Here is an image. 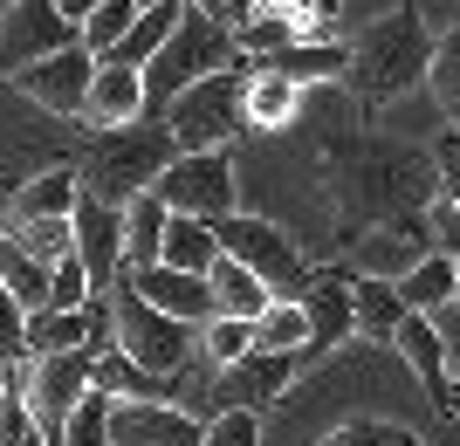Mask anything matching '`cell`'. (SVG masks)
<instances>
[{
	"instance_id": "6da1fadb",
	"label": "cell",
	"mask_w": 460,
	"mask_h": 446,
	"mask_svg": "<svg viewBox=\"0 0 460 446\" xmlns=\"http://www.w3.org/2000/svg\"><path fill=\"white\" fill-rule=\"evenodd\" d=\"M330 158V199L344 214V233L385 227V220H420L440 193V165L433 144H399V137H371V131H337L323 144Z\"/></svg>"
},
{
	"instance_id": "7a4b0ae2",
	"label": "cell",
	"mask_w": 460,
	"mask_h": 446,
	"mask_svg": "<svg viewBox=\"0 0 460 446\" xmlns=\"http://www.w3.org/2000/svg\"><path fill=\"white\" fill-rule=\"evenodd\" d=\"M172 158H179L172 124H165L158 110H145V117H131V124H103V131L83 144L76 172H83V193L131 206L137 193H152V186H158V172H165Z\"/></svg>"
},
{
	"instance_id": "3957f363",
	"label": "cell",
	"mask_w": 460,
	"mask_h": 446,
	"mask_svg": "<svg viewBox=\"0 0 460 446\" xmlns=\"http://www.w3.org/2000/svg\"><path fill=\"white\" fill-rule=\"evenodd\" d=\"M426 69H433V28H426L420 7H392L350 41V90L358 103H392L405 90H420Z\"/></svg>"
},
{
	"instance_id": "277c9868",
	"label": "cell",
	"mask_w": 460,
	"mask_h": 446,
	"mask_svg": "<svg viewBox=\"0 0 460 446\" xmlns=\"http://www.w3.org/2000/svg\"><path fill=\"white\" fill-rule=\"evenodd\" d=\"M227 62H241V41H234V28L220 14H199V7H186V14L172 21V35L158 41V56L145 62V97H152V110H165V103L186 90V83L213 76V69H227Z\"/></svg>"
},
{
	"instance_id": "5b68a950",
	"label": "cell",
	"mask_w": 460,
	"mask_h": 446,
	"mask_svg": "<svg viewBox=\"0 0 460 446\" xmlns=\"http://www.w3.org/2000/svg\"><path fill=\"white\" fill-rule=\"evenodd\" d=\"M111 344L124 357H137L145 371L158 378H179L199 350V323H179L172 310H158L145 295L131 289V275H117V295H111Z\"/></svg>"
},
{
	"instance_id": "8992f818",
	"label": "cell",
	"mask_w": 460,
	"mask_h": 446,
	"mask_svg": "<svg viewBox=\"0 0 460 446\" xmlns=\"http://www.w3.org/2000/svg\"><path fill=\"white\" fill-rule=\"evenodd\" d=\"M165 124H172L179 152H207V144H234V137L248 131V69L227 62V69H213V76L186 83L172 103H165Z\"/></svg>"
},
{
	"instance_id": "52a82bcc",
	"label": "cell",
	"mask_w": 460,
	"mask_h": 446,
	"mask_svg": "<svg viewBox=\"0 0 460 446\" xmlns=\"http://www.w3.org/2000/svg\"><path fill=\"white\" fill-rule=\"evenodd\" d=\"M213 233H220V254H234V261H248L261 282H269V295H303L309 289V261L303 248L288 240L275 220H254V214H220L213 220Z\"/></svg>"
},
{
	"instance_id": "ba28073f",
	"label": "cell",
	"mask_w": 460,
	"mask_h": 446,
	"mask_svg": "<svg viewBox=\"0 0 460 446\" xmlns=\"http://www.w3.org/2000/svg\"><path fill=\"white\" fill-rule=\"evenodd\" d=\"M90 385H96V350H41V357H28L21 391H28V412H35L49 446H62V426H69V412Z\"/></svg>"
},
{
	"instance_id": "9c48e42d",
	"label": "cell",
	"mask_w": 460,
	"mask_h": 446,
	"mask_svg": "<svg viewBox=\"0 0 460 446\" xmlns=\"http://www.w3.org/2000/svg\"><path fill=\"white\" fill-rule=\"evenodd\" d=\"M172 214H199V220H220L234 214V152L227 144H207V152H179L152 186Z\"/></svg>"
},
{
	"instance_id": "30bf717a",
	"label": "cell",
	"mask_w": 460,
	"mask_h": 446,
	"mask_svg": "<svg viewBox=\"0 0 460 446\" xmlns=\"http://www.w3.org/2000/svg\"><path fill=\"white\" fill-rule=\"evenodd\" d=\"M90 76H96V48H83V41H69V48H56V56L28 62V69H14V97H28L35 110L49 117H83V97H90Z\"/></svg>"
},
{
	"instance_id": "8fae6325",
	"label": "cell",
	"mask_w": 460,
	"mask_h": 446,
	"mask_svg": "<svg viewBox=\"0 0 460 446\" xmlns=\"http://www.w3.org/2000/svg\"><path fill=\"white\" fill-rule=\"evenodd\" d=\"M76 35V21L62 14L56 0H14L7 7V21H0V76H14V69H28V62L56 56V48H69Z\"/></svg>"
},
{
	"instance_id": "7c38bea8",
	"label": "cell",
	"mask_w": 460,
	"mask_h": 446,
	"mask_svg": "<svg viewBox=\"0 0 460 446\" xmlns=\"http://www.w3.org/2000/svg\"><path fill=\"white\" fill-rule=\"evenodd\" d=\"M207 419L172 398H111V446H199Z\"/></svg>"
},
{
	"instance_id": "4fadbf2b",
	"label": "cell",
	"mask_w": 460,
	"mask_h": 446,
	"mask_svg": "<svg viewBox=\"0 0 460 446\" xmlns=\"http://www.w3.org/2000/svg\"><path fill=\"white\" fill-rule=\"evenodd\" d=\"M103 344H111V295H90L83 310L41 302V310H28V330H21V357H41V350H103Z\"/></svg>"
},
{
	"instance_id": "5bb4252c",
	"label": "cell",
	"mask_w": 460,
	"mask_h": 446,
	"mask_svg": "<svg viewBox=\"0 0 460 446\" xmlns=\"http://www.w3.org/2000/svg\"><path fill=\"white\" fill-rule=\"evenodd\" d=\"M69 233H76V254L90 268V282L96 289H117V275H124V206L83 193L76 214H69Z\"/></svg>"
},
{
	"instance_id": "9a60e30c",
	"label": "cell",
	"mask_w": 460,
	"mask_h": 446,
	"mask_svg": "<svg viewBox=\"0 0 460 446\" xmlns=\"http://www.w3.org/2000/svg\"><path fill=\"white\" fill-rule=\"evenodd\" d=\"M303 310H309V350L303 357H330V350L358 337V302H350V268H316L303 289Z\"/></svg>"
},
{
	"instance_id": "2e32d148",
	"label": "cell",
	"mask_w": 460,
	"mask_h": 446,
	"mask_svg": "<svg viewBox=\"0 0 460 446\" xmlns=\"http://www.w3.org/2000/svg\"><path fill=\"white\" fill-rule=\"evenodd\" d=\"M145 110H152L145 69H137V62H117V56H96V76H90V97H83L76 124L103 131V124H131V117H145Z\"/></svg>"
},
{
	"instance_id": "e0dca14e",
	"label": "cell",
	"mask_w": 460,
	"mask_h": 446,
	"mask_svg": "<svg viewBox=\"0 0 460 446\" xmlns=\"http://www.w3.org/2000/svg\"><path fill=\"white\" fill-rule=\"evenodd\" d=\"M131 275V289L158 310H172L179 323H207L213 316V282L192 268H172V261H145V268H124Z\"/></svg>"
},
{
	"instance_id": "ac0fdd59",
	"label": "cell",
	"mask_w": 460,
	"mask_h": 446,
	"mask_svg": "<svg viewBox=\"0 0 460 446\" xmlns=\"http://www.w3.org/2000/svg\"><path fill=\"white\" fill-rule=\"evenodd\" d=\"M426 248H433V227H426V214H420V220H385V227L350 233L358 275H405Z\"/></svg>"
},
{
	"instance_id": "d6986e66",
	"label": "cell",
	"mask_w": 460,
	"mask_h": 446,
	"mask_svg": "<svg viewBox=\"0 0 460 446\" xmlns=\"http://www.w3.org/2000/svg\"><path fill=\"white\" fill-rule=\"evenodd\" d=\"M392 350H399L405 364H412V378L426 385V398L440 412H454V364H447V350H440V330H433V316L412 310L399 323V337H392Z\"/></svg>"
},
{
	"instance_id": "ffe728a7",
	"label": "cell",
	"mask_w": 460,
	"mask_h": 446,
	"mask_svg": "<svg viewBox=\"0 0 460 446\" xmlns=\"http://www.w3.org/2000/svg\"><path fill=\"white\" fill-rule=\"evenodd\" d=\"M76 199H83V172L76 165H49V172L21 179L7 193V227H21V220H69Z\"/></svg>"
},
{
	"instance_id": "44dd1931",
	"label": "cell",
	"mask_w": 460,
	"mask_h": 446,
	"mask_svg": "<svg viewBox=\"0 0 460 446\" xmlns=\"http://www.w3.org/2000/svg\"><path fill=\"white\" fill-rule=\"evenodd\" d=\"M433 165H440V193L426 206V227H433V248H447L460 261V124H447L433 137Z\"/></svg>"
},
{
	"instance_id": "7402d4cb",
	"label": "cell",
	"mask_w": 460,
	"mask_h": 446,
	"mask_svg": "<svg viewBox=\"0 0 460 446\" xmlns=\"http://www.w3.org/2000/svg\"><path fill=\"white\" fill-rule=\"evenodd\" d=\"M350 302H358V337H371V344H392L399 323L412 316L392 275H358L350 268Z\"/></svg>"
},
{
	"instance_id": "603a6c76",
	"label": "cell",
	"mask_w": 460,
	"mask_h": 446,
	"mask_svg": "<svg viewBox=\"0 0 460 446\" xmlns=\"http://www.w3.org/2000/svg\"><path fill=\"white\" fill-rule=\"evenodd\" d=\"M303 90L309 83H296L288 69H248V131H282V124H296V110H303Z\"/></svg>"
},
{
	"instance_id": "cb8c5ba5",
	"label": "cell",
	"mask_w": 460,
	"mask_h": 446,
	"mask_svg": "<svg viewBox=\"0 0 460 446\" xmlns=\"http://www.w3.org/2000/svg\"><path fill=\"white\" fill-rule=\"evenodd\" d=\"M234 391H241V406H275L288 391V378H296V350H261L254 344L248 357H234L227 364Z\"/></svg>"
},
{
	"instance_id": "d4e9b609",
	"label": "cell",
	"mask_w": 460,
	"mask_h": 446,
	"mask_svg": "<svg viewBox=\"0 0 460 446\" xmlns=\"http://www.w3.org/2000/svg\"><path fill=\"white\" fill-rule=\"evenodd\" d=\"M207 282H213V316H248V323H254V316L275 302L269 282H261L248 261H234V254H220V261H213Z\"/></svg>"
},
{
	"instance_id": "484cf974",
	"label": "cell",
	"mask_w": 460,
	"mask_h": 446,
	"mask_svg": "<svg viewBox=\"0 0 460 446\" xmlns=\"http://www.w3.org/2000/svg\"><path fill=\"white\" fill-rule=\"evenodd\" d=\"M399 282V295H405V310H440L447 295H460V261L447 248H426L420 261L405 275H392Z\"/></svg>"
},
{
	"instance_id": "4316f807",
	"label": "cell",
	"mask_w": 460,
	"mask_h": 446,
	"mask_svg": "<svg viewBox=\"0 0 460 446\" xmlns=\"http://www.w3.org/2000/svg\"><path fill=\"white\" fill-rule=\"evenodd\" d=\"M158 261L207 275L213 261H220V233H213V220H199V214H172V220H165V240H158Z\"/></svg>"
},
{
	"instance_id": "83f0119b",
	"label": "cell",
	"mask_w": 460,
	"mask_h": 446,
	"mask_svg": "<svg viewBox=\"0 0 460 446\" xmlns=\"http://www.w3.org/2000/svg\"><path fill=\"white\" fill-rule=\"evenodd\" d=\"M96 385L111 391V398H172V378L145 371L137 357H124L117 344H103V350H96Z\"/></svg>"
},
{
	"instance_id": "f1b7e54d",
	"label": "cell",
	"mask_w": 460,
	"mask_h": 446,
	"mask_svg": "<svg viewBox=\"0 0 460 446\" xmlns=\"http://www.w3.org/2000/svg\"><path fill=\"white\" fill-rule=\"evenodd\" d=\"M165 220H172V206H165L158 193H137L131 206H124V268H145V261H158Z\"/></svg>"
},
{
	"instance_id": "f546056e",
	"label": "cell",
	"mask_w": 460,
	"mask_h": 446,
	"mask_svg": "<svg viewBox=\"0 0 460 446\" xmlns=\"http://www.w3.org/2000/svg\"><path fill=\"white\" fill-rule=\"evenodd\" d=\"M254 344H261V350H296V357H303V350H309V310H303V295H275L269 310L254 316Z\"/></svg>"
},
{
	"instance_id": "4dcf8cb0",
	"label": "cell",
	"mask_w": 460,
	"mask_h": 446,
	"mask_svg": "<svg viewBox=\"0 0 460 446\" xmlns=\"http://www.w3.org/2000/svg\"><path fill=\"white\" fill-rule=\"evenodd\" d=\"M179 14H186V0H152V7H145V14L124 28V41H117L111 56H117V62H137V69H145V62L158 56V41L172 35V21H179Z\"/></svg>"
},
{
	"instance_id": "1f68e13d",
	"label": "cell",
	"mask_w": 460,
	"mask_h": 446,
	"mask_svg": "<svg viewBox=\"0 0 460 446\" xmlns=\"http://www.w3.org/2000/svg\"><path fill=\"white\" fill-rule=\"evenodd\" d=\"M275 69H288L296 83H337L350 69V48L344 41H288L275 56Z\"/></svg>"
},
{
	"instance_id": "d6a6232c",
	"label": "cell",
	"mask_w": 460,
	"mask_h": 446,
	"mask_svg": "<svg viewBox=\"0 0 460 446\" xmlns=\"http://www.w3.org/2000/svg\"><path fill=\"white\" fill-rule=\"evenodd\" d=\"M145 14V7H137V0H96L90 14H83V48H96V56H111L117 41H124V28H131V21Z\"/></svg>"
},
{
	"instance_id": "836d02e7",
	"label": "cell",
	"mask_w": 460,
	"mask_h": 446,
	"mask_svg": "<svg viewBox=\"0 0 460 446\" xmlns=\"http://www.w3.org/2000/svg\"><path fill=\"white\" fill-rule=\"evenodd\" d=\"M199 350H207V364L227 371L234 357H248V350H254V323H248V316H207V323H199Z\"/></svg>"
},
{
	"instance_id": "e575fe53",
	"label": "cell",
	"mask_w": 460,
	"mask_h": 446,
	"mask_svg": "<svg viewBox=\"0 0 460 446\" xmlns=\"http://www.w3.org/2000/svg\"><path fill=\"white\" fill-rule=\"evenodd\" d=\"M62 446H111V391L90 385L69 412V426H62Z\"/></svg>"
},
{
	"instance_id": "d590c367",
	"label": "cell",
	"mask_w": 460,
	"mask_h": 446,
	"mask_svg": "<svg viewBox=\"0 0 460 446\" xmlns=\"http://www.w3.org/2000/svg\"><path fill=\"white\" fill-rule=\"evenodd\" d=\"M426 83H433L447 124H460V28H447V35L433 41V69H426Z\"/></svg>"
},
{
	"instance_id": "8d00e7d4",
	"label": "cell",
	"mask_w": 460,
	"mask_h": 446,
	"mask_svg": "<svg viewBox=\"0 0 460 446\" xmlns=\"http://www.w3.org/2000/svg\"><path fill=\"white\" fill-rule=\"evenodd\" d=\"M316 446H426L412 426H399V419H344L337 433H323Z\"/></svg>"
},
{
	"instance_id": "74e56055",
	"label": "cell",
	"mask_w": 460,
	"mask_h": 446,
	"mask_svg": "<svg viewBox=\"0 0 460 446\" xmlns=\"http://www.w3.org/2000/svg\"><path fill=\"white\" fill-rule=\"evenodd\" d=\"M199 446H261V406H220Z\"/></svg>"
},
{
	"instance_id": "f35d334b",
	"label": "cell",
	"mask_w": 460,
	"mask_h": 446,
	"mask_svg": "<svg viewBox=\"0 0 460 446\" xmlns=\"http://www.w3.org/2000/svg\"><path fill=\"white\" fill-rule=\"evenodd\" d=\"M90 295H103V289L90 282V268H83V254L69 248V254L56 261V268H49V302H56V310H83Z\"/></svg>"
},
{
	"instance_id": "ab89813d",
	"label": "cell",
	"mask_w": 460,
	"mask_h": 446,
	"mask_svg": "<svg viewBox=\"0 0 460 446\" xmlns=\"http://www.w3.org/2000/svg\"><path fill=\"white\" fill-rule=\"evenodd\" d=\"M21 330H28V302L0 282V357H21Z\"/></svg>"
},
{
	"instance_id": "60d3db41",
	"label": "cell",
	"mask_w": 460,
	"mask_h": 446,
	"mask_svg": "<svg viewBox=\"0 0 460 446\" xmlns=\"http://www.w3.org/2000/svg\"><path fill=\"white\" fill-rule=\"evenodd\" d=\"M433 316V330H440V350H447V364H460V295H447L440 310H426Z\"/></svg>"
},
{
	"instance_id": "b9f144b4",
	"label": "cell",
	"mask_w": 460,
	"mask_h": 446,
	"mask_svg": "<svg viewBox=\"0 0 460 446\" xmlns=\"http://www.w3.org/2000/svg\"><path fill=\"white\" fill-rule=\"evenodd\" d=\"M254 7H261V0H227V21H234V28H241V21H248Z\"/></svg>"
},
{
	"instance_id": "7bdbcfd3",
	"label": "cell",
	"mask_w": 460,
	"mask_h": 446,
	"mask_svg": "<svg viewBox=\"0 0 460 446\" xmlns=\"http://www.w3.org/2000/svg\"><path fill=\"white\" fill-rule=\"evenodd\" d=\"M56 7H62V14H69V21H76V28H83V14H90L96 0H56Z\"/></svg>"
},
{
	"instance_id": "ee69618b",
	"label": "cell",
	"mask_w": 460,
	"mask_h": 446,
	"mask_svg": "<svg viewBox=\"0 0 460 446\" xmlns=\"http://www.w3.org/2000/svg\"><path fill=\"white\" fill-rule=\"evenodd\" d=\"M186 7H199V14H220V21H227V0H186ZM227 28H234V21H227Z\"/></svg>"
},
{
	"instance_id": "f6af8a7d",
	"label": "cell",
	"mask_w": 460,
	"mask_h": 446,
	"mask_svg": "<svg viewBox=\"0 0 460 446\" xmlns=\"http://www.w3.org/2000/svg\"><path fill=\"white\" fill-rule=\"evenodd\" d=\"M7 446H49V440H41V426H28V433H14Z\"/></svg>"
},
{
	"instance_id": "bcb514c9",
	"label": "cell",
	"mask_w": 460,
	"mask_h": 446,
	"mask_svg": "<svg viewBox=\"0 0 460 446\" xmlns=\"http://www.w3.org/2000/svg\"><path fill=\"white\" fill-rule=\"evenodd\" d=\"M454 412H460V364H454Z\"/></svg>"
},
{
	"instance_id": "7dc6e473",
	"label": "cell",
	"mask_w": 460,
	"mask_h": 446,
	"mask_svg": "<svg viewBox=\"0 0 460 446\" xmlns=\"http://www.w3.org/2000/svg\"><path fill=\"white\" fill-rule=\"evenodd\" d=\"M7 371H14V357H0V385H7Z\"/></svg>"
},
{
	"instance_id": "c3c4849f",
	"label": "cell",
	"mask_w": 460,
	"mask_h": 446,
	"mask_svg": "<svg viewBox=\"0 0 460 446\" xmlns=\"http://www.w3.org/2000/svg\"><path fill=\"white\" fill-rule=\"evenodd\" d=\"M7 7H14V0H0V21H7Z\"/></svg>"
},
{
	"instance_id": "681fc988",
	"label": "cell",
	"mask_w": 460,
	"mask_h": 446,
	"mask_svg": "<svg viewBox=\"0 0 460 446\" xmlns=\"http://www.w3.org/2000/svg\"><path fill=\"white\" fill-rule=\"evenodd\" d=\"M137 7H152V0H137Z\"/></svg>"
}]
</instances>
